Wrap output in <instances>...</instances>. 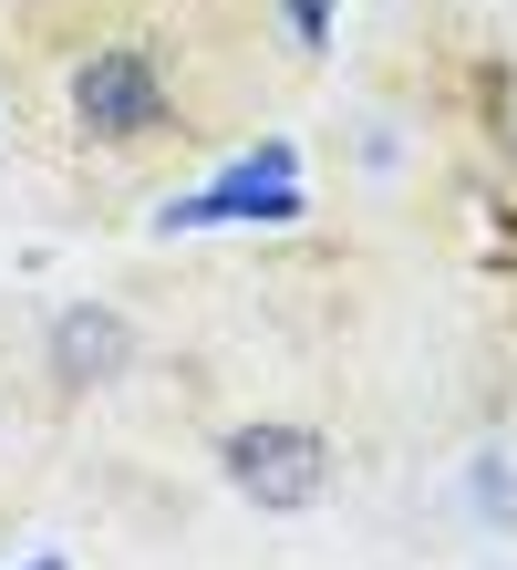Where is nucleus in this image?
<instances>
[{
  "instance_id": "obj_5",
  "label": "nucleus",
  "mask_w": 517,
  "mask_h": 570,
  "mask_svg": "<svg viewBox=\"0 0 517 570\" xmlns=\"http://www.w3.org/2000/svg\"><path fill=\"white\" fill-rule=\"evenodd\" d=\"M290 42H300V52L331 42V0H290Z\"/></svg>"
},
{
  "instance_id": "obj_1",
  "label": "nucleus",
  "mask_w": 517,
  "mask_h": 570,
  "mask_svg": "<svg viewBox=\"0 0 517 570\" xmlns=\"http://www.w3.org/2000/svg\"><path fill=\"white\" fill-rule=\"evenodd\" d=\"M218 478L269 519H300L331 498V435L321 425H290V415H259V425H228L218 435Z\"/></svg>"
},
{
  "instance_id": "obj_4",
  "label": "nucleus",
  "mask_w": 517,
  "mask_h": 570,
  "mask_svg": "<svg viewBox=\"0 0 517 570\" xmlns=\"http://www.w3.org/2000/svg\"><path fill=\"white\" fill-rule=\"evenodd\" d=\"M476 519H517V466H476Z\"/></svg>"
},
{
  "instance_id": "obj_2",
  "label": "nucleus",
  "mask_w": 517,
  "mask_h": 570,
  "mask_svg": "<svg viewBox=\"0 0 517 570\" xmlns=\"http://www.w3.org/2000/svg\"><path fill=\"white\" fill-rule=\"evenodd\" d=\"M73 125H83L93 146H146V136H166V125H177V94H166L156 52L146 42H93L73 62Z\"/></svg>"
},
{
  "instance_id": "obj_3",
  "label": "nucleus",
  "mask_w": 517,
  "mask_h": 570,
  "mask_svg": "<svg viewBox=\"0 0 517 570\" xmlns=\"http://www.w3.org/2000/svg\"><path fill=\"white\" fill-rule=\"evenodd\" d=\"M42 374L62 394H103L135 374V322L115 312V301H62L52 332H42Z\"/></svg>"
}]
</instances>
